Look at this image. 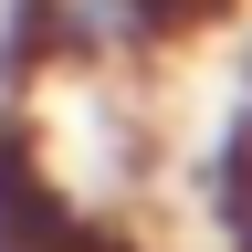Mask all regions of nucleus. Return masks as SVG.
<instances>
[{
  "instance_id": "f257e3e1",
  "label": "nucleus",
  "mask_w": 252,
  "mask_h": 252,
  "mask_svg": "<svg viewBox=\"0 0 252 252\" xmlns=\"http://www.w3.org/2000/svg\"><path fill=\"white\" fill-rule=\"evenodd\" d=\"M220 21H242V0H0V105L53 84H147Z\"/></svg>"
},
{
  "instance_id": "f03ea898",
  "label": "nucleus",
  "mask_w": 252,
  "mask_h": 252,
  "mask_svg": "<svg viewBox=\"0 0 252 252\" xmlns=\"http://www.w3.org/2000/svg\"><path fill=\"white\" fill-rule=\"evenodd\" d=\"M116 242L126 231L105 210H84V189L42 147L32 105H0V252H116Z\"/></svg>"
},
{
  "instance_id": "7ed1b4c3",
  "label": "nucleus",
  "mask_w": 252,
  "mask_h": 252,
  "mask_svg": "<svg viewBox=\"0 0 252 252\" xmlns=\"http://www.w3.org/2000/svg\"><path fill=\"white\" fill-rule=\"evenodd\" d=\"M200 220L220 252H252V105H231L200 147Z\"/></svg>"
},
{
  "instance_id": "20e7f679",
  "label": "nucleus",
  "mask_w": 252,
  "mask_h": 252,
  "mask_svg": "<svg viewBox=\"0 0 252 252\" xmlns=\"http://www.w3.org/2000/svg\"><path fill=\"white\" fill-rule=\"evenodd\" d=\"M242 105H252V94H242Z\"/></svg>"
}]
</instances>
